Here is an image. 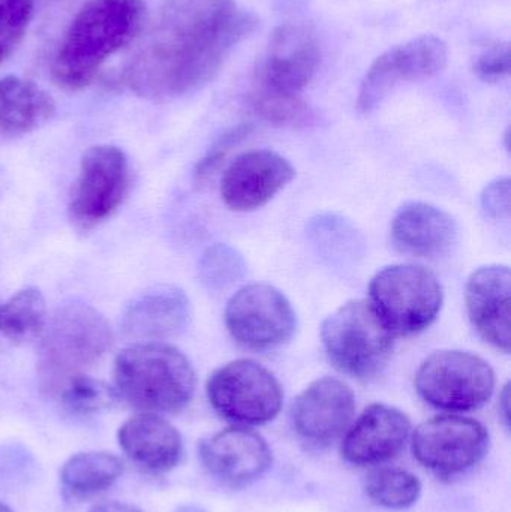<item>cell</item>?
Segmentation results:
<instances>
[{"label":"cell","mask_w":511,"mask_h":512,"mask_svg":"<svg viewBox=\"0 0 511 512\" xmlns=\"http://www.w3.org/2000/svg\"><path fill=\"white\" fill-rule=\"evenodd\" d=\"M258 27L234 0H167L126 66V86L167 102L213 80L228 54Z\"/></svg>","instance_id":"6da1fadb"},{"label":"cell","mask_w":511,"mask_h":512,"mask_svg":"<svg viewBox=\"0 0 511 512\" xmlns=\"http://www.w3.org/2000/svg\"><path fill=\"white\" fill-rule=\"evenodd\" d=\"M443 301L440 280L422 265H389L369 283V303L395 336H413L431 327Z\"/></svg>","instance_id":"8992f818"},{"label":"cell","mask_w":511,"mask_h":512,"mask_svg":"<svg viewBox=\"0 0 511 512\" xmlns=\"http://www.w3.org/2000/svg\"><path fill=\"white\" fill-rule=\"evenodd\" d=\"M482 209L492 219H507L510 215L509 177L495 180L486 186L482 194Z\"/></svg>","instance_id":"d6a6232c"},{"label":"cell","mask_w":511,"mask_h":512,"mask_svg":"<svg viewBox=\"0 0 511 512\" xmlns=\"http://www.w3.org/2000/svg\"><path fill=\"white\" fill-rule=\"evenodd\" d=\"M45 325L47 306L39 289H21L0 306V337L12 345L38 339Z\"/></svg>","instance_id":"d4e9b609"},{"label":"cell","mask_w":511,"mask_h":512,"mask_svg":"<svg viewBox=\"0 0 511 512\" xmlns=\"http://www.w3.org/2000/svg\"><path fill=\"white\" fill-rule=\"evenodd\" d=\"M174 512H207L204 510L203 507H200V505H194V504H188V505H182V507L177 508Z\"/></svg>","instance_id":"d590c367"},{"label":"cell","mask_w":511,"mask_h":512,"mask_svg":"<svg viewBox=\"0 0 511 512\" xmlns=\"http://www.w3.org/2000/svg\"><path fill=\"white\" fill-rule=\"evenodd\" d=\"M54 113V99L32 81L14 75L0 80V134H30L42 128Z\"/></svg>","instance_id":"7402d4cb"},{"label":"cell","mask_w":511,"mask_h":512,"mask_svg":"<svg viewBox=\"0 0 511 512\" xmlns=\"http://www.w3.org/2000/svg\"><path fill=\"white\" fill-rule=\"evenodd\" d=\"M116 393L149 414H177L191 403L195 370L174 346L141 342L123 349L114 363Z\"/></svg>","instance_id":"3957f363"},{"label":"cell","mask_w":511,"mask_h":512,"mask_svg":"<svg viewBox=\"0 0 511 512\" xmlns=\"http://www.w3.org/2000/svg\"><path fill=\"white\" fill-rule=\"evenodd\" d=\"M212 408L237 426H261L281 412V384L266 367L254 360H234L219 367L207 381Z\"/></svg>","instance_id":"ba28073f"},{"label":"cell","mask_w":511,"mask_h":512,"mask_svg":"<svg viewBox=\"0 0 511 512\" xmlns=\"http://www.w3.org/2000/svg\"><path fill=\"white\" fill-rule=\"evenodd\" d=\"M308 233L318 255L332 267H354L362 258V237L341 216L321 215L312 219Z\"/></svg>","instance_id":"cb8c5ba5"},{"label":"cell","mask_w":511,"mask_h":512,"mask_svg":"<svg viewBox=\"0 0 511 512\" xmlns=\"http://www.w3.org/2000/svg\"><path fill=\"white\" fill-rule=\"evenodd\" d=\"M129 161L125 152L110 144L90 147L80 161L69 198V218L80 231L107 221L128 194Z\"/></svg>","instance_id":"9c48e42d"},{"label":"cell","mask_w":511,"mask_h":512,"mask_svg":"<svg viewBox=\"0 0 511 512\" xmlns=\"http://www.w3.org/2000/svg\"><path fill=\"white\" fill-rule=\"evenodd\" d=\"M251 105L255 113L276 126L303 128L314 122V111L299 96L279 95L252 87Z\"/></svg>","instance_id":"83f0119b"},{"label":"cell","mask_w":511,"mask_h":512,"mask_svg":"<svg viewBox=\"0 0 511 512\" xmlns=\"http://www.w3.org/2000/svg\"><path fill=\"white\" fill-rule=\"evenodd\" d=\"M143 0H90L66 29L51 75L60 89L80 92L98 77L102 66L143 27Z\"/></svg>","instance_id":"7a4b0ae2"},{"label":"cell","mask_w":511,"mask_h":512,"mask_svg":"<svg viewBox=\"0 0 511 512\" xmlns=\"http://www.w3.org/2000/svg\"><path fill=\"white\" fill-rule=\"evenodd\" d=\"M249 132H251V126L240 125L237 126V128L231 129L230 132H227L221 140L216 141L212 150H210V152L204 156L203 161L198 164L197 171H195L198 182H203L204 179H207V177L212 174V171H215L216 168L221 165V162L224 161L228 152H230L239 141L248 137Z\"/></svg>","instance_id":"4dcf8cb0"},{"label":"cell","mask_w":511,"mask_h":512,"mask_svg":"<svg viewBox=\"0 0 511 512\" xmlns=\"http://www.w3.org/2000/svg\"><path fill=\"white\" fill-rule=\"evenodd\" d=\"M321 340L333 366L356 379L380 375L395 348V334L365 300L348 301L327 316Z\"/></svg>","instance_id":"5b68a950"},{"label":"cell","mask_w":511,"mask_h":512,"mask_svg":"<svg viewBox=\"0 0 511 512\" xmlns=\"http://www.w3.org/2000/svg\"><path fill=\"white\" fill-rule=\"evenodd\" d=\"M122 472V460L113 453L83 451L63 463L60 481L75 498H90L110 489Z\"/></svg>","instance_id":"603a6c76"},{"label":"cell","mask_w":511,"mask_h":512,"mask_svg":"<svg viewBox=\"0 0 511 512\" xmlns=\"http://www.w3.org/2000/svg\"><path fill=\"white\" fill-rule=\"evenodd\" d=\"M0 512H15L12 510L11 507H8V505L3 504V502H0Z\"/></svg>","instance_id":"8d00e7d4"},{"label":"cell","mask_w":511,"mask_h":512,"mask_svg":"<svg viewBox=\"0 0 511 512\" xmlns=\"http://www.w3.org/2000/svg\"><path fill=\"white\" fill-rule=\"evenodd\" d=\"M416 390L426 403L441 411H474L494 394L495 372L488 361L471 352L438 351L417 370Z\"/></svg>","instance_id":"52a82bcc"},{"label":"cell","mask_w":511,"mask_h":512,"mask_svg":"<svg viewBox=\"0 0 511 512\" xmlns=\"http://www.w3.org/2000/svg\"><path fill=\"white\" fill-rule=\"evenodd\" d=\"M500 412L503 415L504 424L507 429L510 427V385L507 384L504 387L503 393H501L500 399Z\"/></svg>","instance_id":"e575fe53"},{"label":"cell","mask_w":511,"mask_h":512,"mask_svg":"<svg viewBox=\"0 0 511 512\" xmlns=\"http://www.w3.org/2000/svg\"><path fill=\"white\" fill-rule=\"evenodd\" d=\"M368 498L389 510H407L422 496V483L416 475L396 468H383L366 477Z\"/></svg>","instance_id":"484cf974"},{"label":"cell","mask_w":511,"mask_h":512,"mask_svg":"<svg viewBox=\"0 0 511 512\" xmlns=\"http://www.w3.org/2000/svg\"><path fill=\"white\" fill-rule=\"evenodd\" d=\"M411 450L420 465L440 477H455L479 465L489 450L482 423L461 415H438L417 427Z\"/></svg>","instance_id":"8fae6325"},{"label":"cell","mask_w":511,"mask_h":512,"mask_svg":"<svg viewBox=\"0 0 511 512\" xmlns=\"http://www.w3.org/2000/svg\"><path fill=\"white\" fill-rule=\"evenodd\" d=\"M474 72L486 83H498L510 74V48L494 45L477 59Z\"/></svg>","instance_id":"1f68e13d"},{"label":"cell","mask_w":511,"mask_h":512,"mask_svg":"<svg viewBox=\"0 0 511 512\" xmlns=\"http://www.w3.org/2000/svg\"><path fill=\"white\" fill-rule=\"evenodd\" d=\"M410 436V418L404 412L375 403L348 430L342 442V456L351 465H378L398 456Z\"/></svg>","instance_id":"e0dca14e"},{"label":"cell","mask_w":511,"mask_h":512,"mask_svg":"<svg viewBox=\"0 0 511 512\" xmlns=\"http://www.w3.org/2000/svg\"><path fill=\"white\" fill-rule=\"evenodd\" d=\"M191 303L177 286H158L129 304L123 315L126 336L159 342L179 336L191 322Z\"/></svg>","instance_id":"ffe728a7"},{"label":"cell","mask_w":511,"mask_h":512,"mask_svg":"<svg viewBox=\"0 0 511 512\" xmlns=\"http://www.w3.org/2000/svg\"><path fill=\"white\" fill-rule=\"evenodd\" d=\"M123 453L140 468L164 474L182 459L183 441L179 430L158 414L141 412L128 418L117 432Z\"/></svg>","instance_id":"44dd1931"},{"label":"cell","mask_w":511,"mask_h":512,"mask_svg":"<svg viewBox=\"0 0 511 512\" xmlns=\"http://www.w3.org/2000/svg\"><path fill=\"white\" fill-rule=\"evenodd\" d=\"M459 228L446 210L429 203H408L396 213L392 239L402 254L441 258L458 243Z\"/></svg>","instance_id":"d6986e66"},{"label":"cell","mask_w":511,"mask_h":512,"mask_svg":"<svg viewBox=\"0 0 511 512\" xmlns=\"http://www.w3.org/2000/svg\"><path fill=\"white\" fill-rule=\"evenodd\" d=\"M468 315L477 333L509 354L511 345V273L506 265L480 267L467 282Z\"/></svg>","instance_id":"ac0fdd59"},{"label":"cell","mask_w":511,"mask_h":512,"mask_svg":"<svg viewBox=\"0 0 511 512\" xmlns=\"http://www.w3.org/2000/svg\"><path fill=\"white\" fill-rule=\"evenodd\" d=\"M35 12V0H0V65L15 53Z\"/></svg>","instance_id":"f546056e"},{"label":"cell","mask_w":511,"mask_h":512,"mask_svg":"<svg viewBox=\"0 0 511 512\" xmlns=\"http://www.w3.org/2000/svg\"><path fill=\"white\" fill-rule=\"evenodd\" d=\"M296 177L293 165L273 150L237 156L222 176L221 197L234 212H252L272 201Z\"/></svg>","instance_id":"5bb4252c"},{"label":"cell","mask_w":511,"mask_h":512,"mask_svg":"<svg viewBox=\"0 0 511 512\" xmlns=\"http://www.w3.org/2000/svg\"><path fill=\"white\" fill-rule=\"evenodd\" d=\"M248 265L236 248L224 243L210 246L200 262L201 282L210 291H224L245 279Z\"/></svg>","instance_id":"f1b7e54d"},{"label":"cell","mask_w":511,"mask_h":512,"mask_svg":"<svg viewBox=\"0 0 511 512\" xmlns=\"http://www.w3.org/2000/svg\"><path fill=\"white\" fill-rule=\"evenodd\" d=\"M225 324L240 345L269 351L294 336L297 318L290 300L279 289L267 283H251L228 301Z\"/></svg>","instance_id":"30bf717a"},{"label":"cell","mask_w":511,"mask_h":512,"mask_svg":"<svg viewBox=\"0 0 511 512\" xmlns=\"http://www.w3.org/2000/svg\"><path fill=\"white\" fill-rule=\"evenodd\" d=\"M321 51L311 30L285 24L273 33L255 71L254 86L279 95L299 96L320 66Z\"/></svg>","instance_id":"4fadbf2b"},{"label":"cell","mask_w":511,"mask_h":512,"mask_svg":"<svg viewBox=\"0 0 511 512\" xmlns=\"http://www.w3.org/2000/svg\"><path fill=\"white\" fill-rule=\"evenodd\" d=\"M54 393L59 394L69 411L83 415L107 411L114 405L117 396L116 390L110 385L84 373L66 379Z\"/></svg>","instance_id":"4316f807"},{"label":"cell","mask_w":511,"mask_h":512,"mask_svg":"<svg viewBox=\"0 0 511 512\" xmlns=\"http://www.w3.org/2000/svg\"><path fill=\"white\" fill-rule=\"evenodd\" d=\"M201 462L225 486L243 487L263 477L272 465V451L260 433L245 426L228 427L200 447Z\"/></svg>","instance_id":"9a60e30c"},{"label":"cell","mask_w":511,"mask_h":512,"mask_svg":"<svg viewBox=\"0 0 511 512\" xmlns=\"http://www.w3.org/2000/svg\"><path fill=\"white\" fill-rule=\"evenodd\" d=\"M447 60L446 42L434 35L419 36L390 48L366 72L357 108L360 113H372L398 84L434 77L446 68Z\"/></svg>","instance_id":"7c38bea8"},{"label":"cell","mask_w":511,"mask_h":512,"mask_svg":"<svg viewBox=\"0 0 511 512\" xmlns=\"http://www.w3.org/2000/svg\"><path fill=\"white\" fill-rule=\"evenodd\" d=\"M356 397L345 382L317 379L294 400L291 420L297 435L312 444L338 439L353 421Z\"/></svg>","instance_id":"2e32d148"},{"label":"cell","mask_w":511,"mask_h":512,"mask_svg":"<svg viewBox=\"0 0 511 512\" xmlns=\"http://www.w3.org/2000/svg\"><path fill=\"white\" fill-rule=\"evenodd\" d=\"M89 512H143L128 502L108 501L93 505Z\"/></svg>","instance_id":"836d02e7"},{"label":"cell","mask_w":511,"mask_h":512,"mask_svg":"<svg viewBox=\"0 0 511 512\" xmlns=\"http://www.w3.org/2000/svg\"><path fill=\"white\" fill-rule=\"evenodd\" d=\"M113 345L105 316L89 304L60 307L41 334L38 373L42 385L56 391L71 376L101 360Z\"/></svg>","instance_id":"277c9868"}]
</instances>
